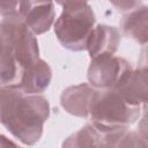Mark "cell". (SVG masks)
Wrapping results in <instances>:
<instances>
[{
    "label": "cell",
    "instance_id": "cell-1",
    "mask_svg": "<svg viewBox=\"0 0 148 148\" xmlns=\"http://www.w3.org/2000/svg\"><path fill=\"white\" fill-rule=\"evenodd\" d=\"M50 116V103L40 95H23L3 116L1 124L23 145L39 141Z\"/></svg>",
    "mask_w": 148,
    "mask_h": 148
},
{
    "label": "cell",
    "instance_id": "cell-2",
    "mask_svg": "<svg viewBox=\"0 0 148 148\" xmlns=\"http://www.w3.org/2000/svg\"><path fill=\"white\" fill-rule=\"evenodd\" d=\"M140 113L141 106L128 104L112 88L97 90L89 108L91 124L101 133L128 128L140 118Z\"/></svg>",
    "mask_w": 148,
    "mask_h": 148
},
{
    "label": "cell",
    "instance_id": "cell-3",
    "mask_svg": "<svg viewBox=\"0 0 148 148\" xmlns=\"http://www.w3.org/2000/svg\"><path fill=\"white\" fill-rule=\"evenodd\" d=\"M95 22L94 10L88 2L67 5L62 7L60 16L54 22V34L65 49L74 52L83 51Z\"/></svg>",
    "mask_w": 148,
    "mask_h": 148
},
{
    "label": "cell",
    "instance_id": "cell-4",
    "mask_svg": "<svg viewBox=\"0 0 148 148\" xmlns=\"http://www.w3.org/2000/svg\"><path fill=\"white\" fill-rule=\"evenodd\" d=\"M23 24L20 14L0 20V84H16L20 79L21 68L15 59L14 47Z\"/></svg>",
    "mask_w": 148,
    "mask_h": 148
},
{
    "label": "cell",
    "instance_id": "cell-5",
    "mask_svg": "<svg viewBox=\"0 0 148 148\" xmlns=\"http://www.w3.org/2000/svg\"><path fill=\"white\" fill-rule=\"evenodd\" d=\"M132 68L131 64L113 54H104L91 58L88 67V81L96 89H111L120 77Z\"/></svg>",
    "mask_w": 148,
    "mask_h": 148
},
{
    "label": "cell",
    "instance_id": "cell-6",
    "mask_svg": "<svg viewBox=\"0 0 148 148\" xmlns=\"http://www.w3.org/2000/svg\"><path fill=\"white\" fill-rule=\"evenodd\" d=\"M18 14L35 35H42L54 23V2L53 0H20Z\"/></svg>",
    "mask_w": 148,
    "mask_h": 148
},
{
    "label": "cell",
    "instance_id": "cell-7",
    "mask_svg": "<svg viewBox=\"0 0 148 148\" xmlns=\"http://www.w3.org/2000/svg\"><path fill=\"white\" fill-rule=\"evenodd\" d=\"M147 74L148 72L146 65L138 67L136 69L131 68L120 77L112 89H114L131 105H146L148 95Z\"/></svg>",
    "mask_w": 148,
    "mask_h": 148
},
{
    "label": "cell",
    "instance_id": "cell-8",
    "mask_svg": "<svg viewBox=\"0 0 148 148\" xmlns=\"http://www.w3.org/2000/svg\"><path fill=\"white\" fill-rule=\"evenodd\" d=\"M97 90L89 83L67 87L60 95V105L69 114L86 118L89 116V108Z\"/></svg>",
    "mask_w": 148,
    "mask_h": 148
},
{
    "label": "cell",
    "instance_id": "cell-9",
    "mask_svg": "<svg viewBox=\"0 0 148 148\" xmlns=\"http://www.w3.org/2000/svg\"><path fill=\"white\" fill-rule=\"evenodd\" d=\"M52 80V69L50 65L39 58L32 66L21 72L16 86L24 95H40L44 92Z\"/></svg>",
    "mask_w": 148,
    "mask_h": 148
},
{
    "label": "cell",
    "instance_id": "cell-10",
    "mask_svg": "<svg viewBox=\"0 0 148 148\" xmlns=\"http://www.w3.org/2000/svg\"><path fill=\"white\" fill-rule=\"evenodd\" d=\"M120 43V34L116 27L97 24L92 28L86 45L90 58L114 54Z\"/></svg>",
    "mask_w": 148,
    "mask_h": 148
},
{
    "label": "cell",
    "instance_id": "cell-11",
    "mask_svg": "<svg viewBox=\"0 0 148 148\" xmlns=\"http://www.w3.org/2000/svg\"><path fill=\"white\" fill-rule=\"evenodd\" d=\"M14 54L21 72L39 60V49L36 35L25 25V23L17 34Z\"/></svg>",
    "mask_w": 148,
    "mask_h": 148
},
{
    "label": "cell",
    "instance_id": "cell-12",
    "mask_svg": "<svg viewBox=\"0 0 148 148\" xmlns=\"http://www.w3.org/2000/svg\"><path fill=\"white\" fill-rule=\"evenodd\" d=\"M121 31L138 42L141 45H146L148 40V8L147 6H139L132 12L127 13L121 23Z\"/></svg>",
    "mask_w": 148,
    "mask_h": 148
},
{
    "label": "cell",
    "instance_id": "cell-13",
    "mask_svg": "<svg viewBox=\"0 0 148 148\" xmlns=\"http://www.w3.org/2000/svg\"><path fill=\"white\" fill-rule=\"evenodd\" d=\"M147 141L140 132H132L128 128H119L102 133L99 147H146Z\"/></svg>",
    "mask_w": 148,
    "mask_h": 148
},
{
    "label": "cell",
    "instance_id": "cell-14",
    "mask_svg": "<svg viewBox=\"0 0 148 148\" xmlns=\"http://www.w3.org/2000/svg\"><path fill=\"white\" fill-rule=\"evenodd\" d=\"M101 139L102 133L92 124H88L80 128L77 132L69 135L62 142V147H99Z\"/></svg>",
    "mask_w": 148,
    "mask_h": 148
},
{
    "label": "cell",
    "instance_id": "cell-15",
    "mask_svg": "<svg viewBox=\"0 0 148 148\" xmlns=\"http://www.w3.org/2000/svg\"><path fill=\"white\" fill-rule=\"evenodd\" d=\"M23 95L16 84H0V123L13 104Z\"/></svg>",
    "mask_w": 148,
    "mask_h": 148
},
{
    "label": "cell",
    "instance_id": "cell-16",
    "mask_svg": "<svg viewBox=\"0 0 148 148\" xmlns=\"http://www.w3.org/2000/svg\"><path fill=\"white\" fill-rule=\"evenodd\" d=\"M20 0H0V15L9 17L18 14Z\"/></svg>",
    "mask_w": 148,
    "mask_h": 148
},
{
    "label": "cell",
    "instance_id": "cell-17",
    "mask_svg": "<svg viewBox=\"0 0 148 148\" xmlns=\"http://www.w3.org/2000/svg\"><path fill=\"white\" fill-rule=\"evenodd\" d=\"M119 12L121 13H130L133 9L141 6L142 0H109Z\"/></svg>",
    "mask_w": 148,
    "mask_h": 148
},
{
    "label": "cell",
    "instance_id": "cell-18",
    "mask_svg": "<svg viewBox=\"0 0 148 148\" xmlns=\"http://www.w3.org/2000/svg\"><path fill=\"white\" fill-rule=\"evenodd\" d=\"M9 146H13V147H16L17 143L13 142L12 140H9L7 136L0 134V147H9Z\"/></svg>",
    "mask_w": 148,
    "mask_h": 148
},
{
    "label": "cell",
    "instance_id": "cell-19",
    "mask_svg": "<svg viewBox=\"0 0 148 148\" xmlns=\"http://www.w3.org/2000/svg\"><path fill=\"white\" fill-rule=\"evenodd\" d=\"M53 1H56L61 7H65V6L72 5V3H76V2H88V0H53Z\"/></svg>",
    "mask_w": 148,
    "mask_h": 148
}]
</instances>
